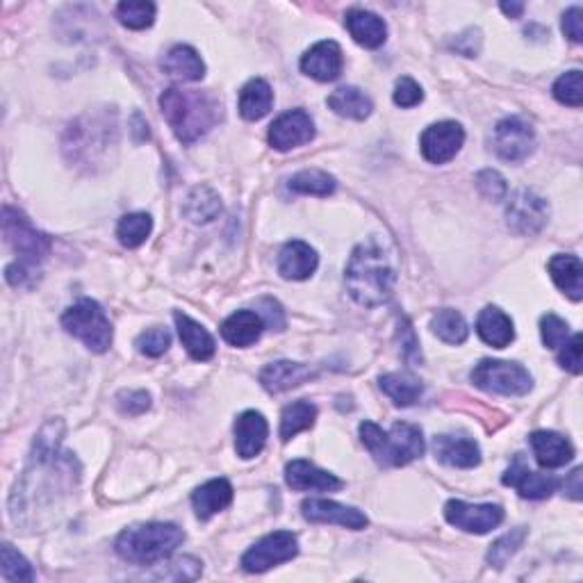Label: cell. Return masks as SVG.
Returning <instances> with one entry per match:
<instances>
[{
  "label": "cell",
  "mask_w": 583,
  "mask_h": 583,
  "mask_svg": "<svg viewBox=\"0 0 583 583\" xmlns=\"http://www.w3.org/2000/svg\"><path fill=\"white\" fill-rule=\"evenodd\" d=\"M433 454L440 463L458 470H472L481 463V449L465 435H435Z\"/></svg>",
  "instance_id": "18"
},
{
  "label": "cell",
  "mask_w": 583,
  "mask_h": 583,
  "mask_svg": "<svg viewBox=\"0 0 583 583\" xmlns=\"http://www.w3.org/2000/svg\"><path fill=\"white\" fill-rule=\"evenodd\" d=\"M476 187H479V192L486 196L488 201H504L506 194H508V185L502 174H497V171L486 169L481 171L479 176H476Z\"/></svg>",
  "instance_id": "45"
},
{
  "label": "cell",
  "mask_w": 583,
  "mask_h": 583,
  "mask_svg": "<svg viewBox=\"0 0 583 583\" xmlns=\"http://www.w3.org/2000/svg\"><path fill=\"white\" fill-rule=\"evenodd\" d=\"M258 306L267 308L265 312H258V315L262 317V322L269 324L272 328H276V331H283L285 317H283L281 306H278V301H274V299H260Z\"/></svg>",
  "instance_id": "50"
},
{
  "label": "cell",
  "mask_w": 583,
  "mask_h": 583,
  "mask_svg": "<svg viewBox=\"0 0 583 583\" xmlns=\"http://www.w3.org/2000/svg\"><path fill=\"white\" fill-rule=\"evenodd\" d=\"M269 424L258 410H246L235 422V449L237 456L249 461L256 458L267 445Z\"/></svg>",
  "instance_id": "19"
},
{
  "label": "cell",
  "mask_w": 583,
  "mask_h": 583,
  "mask_svg": "<svg viewBox=\"0 0 583 583\" xmlns=\"http://www.w3.org/2000/svg\"><path fill=\"white\" fill-rule=\"evenodd\" d=\"M399 262L394 246L381 235H372L353 249L344 272L349 297L365 308L390 301L397 285Z\"/></svg>",
  "instance_id": "2"
},
{
  "label": "cell",
  "mask_w": 583,
  "mask_h": 583,
  "mask_svg": "<svg viewBox=\"0 0 583 583\" xmlns=\"http://www.w3.org/2000/svg\"><path fill=\"white\" fill-rule=\"evenodd\" d=\"M431 331L438 335L442 342L454 344V347L463 344L467 340V335H470V328H467V322L461 312L451 308H442L435 312L431 319Z\"/></svg>",
  "instance_id": "35"
},
{
  "label": "cell",
  "mask_w": 583,
  "mask_h": 583,
  "mask_svg": "<svg viewBox=\"0 0 583 583\" xmlns=\"http://www.w3.org/2000/svg\"><path fill=\"white\" fill-rule=\"evenodd\" d=\"M285 481L292 490H317V492H333L340 490L344 483L338 476L319 470L310 461H292L285 467Z\"/></svg>",
  "instance_id": "23"
},
{
  "label": "cell",
  "mask_w": 583,
  "mask_h": 583,
  "mask_svg": "<svg viewBox=\"0 0 583 583\" xmlns=\"http://www.w3.org/2000/svg\"><path fill=\"white\" fill-rule=\"evenodd\" d=\"M502 481L504 486H511L520 492L524 499H547L552 497V492L558 488L556 476L529 470V465L524 463L522 454L515 456L513 465L508 467Z\"/></svg>",
  "instance_id": "15"
},
{
  "label": "cell",
  "mask_w": 583,
  "mask_h": 583,
  "mask_svg": "<svg viewBox=\"0 0 583 583\" xmlns=\"http://www.w3.org/2000/svg\"><path fill=\"white\" fill-rule=\"evenodd\" d=\"M465 144V130L456 121L433 123L422 133L420 146L424 160L431 164H447L454 160Z\"/></svg>",
  "instance_id": "13"
},
{
  "label": "cell",
  "mask_w": 583,
  "mask_h": 583,
  "mask_svg": "<svg viewBox=\"0 0 583 583\" xmlns=\"http://www.w3.org/2000/svg\"><path fill=\"white\" fill-rule=\"evenodd\" d=\"M64 331L78 338L89 351L105 353L112 344V324L105 310L92 299H80L62 315Z\"/></svg>",
  "instance_id": "6"
},
{
  "label": "cell",
  "mask_w": 583,
  "mask_h": 583,
  "mask_svg": "<svg viewBox=\"0 0 583 583\" xmlns=\"http://www.w3.org/2000/svg\"><path fill=\"white\" fill-rule=\"evenodd\" d=\"M472 383L483 392L504 394V397H522L533 388L531 374L517 363L508 360H481L472 369Z\"/></svg>",
  "instance_id": "8"
},
{
  "label": "cell",
  "mask_w": 583,
  "mask_h": 583,
  "mask_svg": "<svg viewBox=\"0 0 583 583\" xmlns=\"http://www.w3.org/2000/svg\"><path fill=\"white\" fill-rule=\"evenodd\" d=\"M379 385H381V390L394 401V406H401V408L413 406L415 401H420L424 392L422 381L408 372L385 374L379 379Z\"/></svg>",
  "instance_id": "33"
},
{
  "label": "cell",
  "mask_w": 583,
  "mask_h": 583,
  "mask_svg": "<svg viewBox=\"0 0 583 583\" xmlns=\"http://www.w3.org/2000/svg\"><path fill=\"white\" fill-rule=\"evenodd\" d=\"M549 276L558 290L568 294L572 301L583 299V265L572 253H558L549 260Z\"/></svg>",
  "instance_id": "28"
},
{
  "label": "cell",
  "mask_w": 583,
  "mask_h": 583,
  "mask_svg": "<svg viewBox=\"0 0 583 583\" xmlns=\"http://www.w3.org/2000/svg\"><path fill=\"white\" fill-rule=\"evenodd\" d=\"M476 333H479L483 342L495 349H506L515 340L513 319L495 306H488L479 312V317H476Z\"/></svg>",
  "instance_id": "24"
},
{
  "label": "cell",
  "mask_w": 583,
  "mask_h": 583,
  "mask_svg": "<svg viewBox=\"0 0 583 583\" xmlns=\"http://www.w3.org/2000/svg\"><path fill=\"white\" fill-rule=\"evenodd\" d=\"M328 108H331L338 117L365 121L374 110L372 98H369L363 89L358 87H340L328 96Z\"/></svg>",
  "instance_id": "31"
},
{
  "label": "cell",
  "mask_w": 583,
  "mask_h": 583,
  "mask_svg": "<svg viewBox=\"0 0 583 583\" xmlns=\"http://www.w3.org/2000/svg\"><path fill=\"white\" fill-rule=\"evenodd\" d=\"M422 101L424 92L413 78L404 76L397 80V87H394V103H397L399 108H415V105H420Z\"/></svg>",
  "instance_id": "47"
},
{
  "label": "cell",
  "mask_w": 583,
  "mask_h": 583,
  "mask_svg": "<svg viewBox=\"0 0 583 583\" xmlns=\"http://www.w3.org/2000/svg\"><path fill=\"white\" fill-rule=\"evenodd\" d=\"M153 231V219L146 212H133V215H126L119 219L117 226V237L123 246L128 249H137L146 242V237Z\"/></svg>",
  "instance_id": "38"
},
{
  "label": "cell",
  "mask_w": 583,
  "mask_h": 583,
  "mask_svg": "<svg viewBox=\"0 0 583 583\" xmlns=\"http://www.w3.org/2000/svg\"><path fill=\"white\" fill-rule=\"evenodd\" d=\"M0 570H3V577L7 581H26L30 583L32 579H35V572H32V565L23 558L16 549L10 545V543H5L3 547H0Z\"/></svg>",
  "instance_id": "40"
},
{
  "label": "cell",
  "mask_w": 583,
  "mask_h": 583,
  "mask_svg": "<svg viewBox=\"0 0 583 583\" xmlns=\"http://www.w3.org/2000/svg\"><path fill=\"white\" fill-rule=\"evenodd\" d=\"M301 511L308 522L340 524V527L351 529V531H360L369 524L367 515L360 513L358 508L342 506L338 502H328V499H308V502H303Z\"/></svg>",
  "instance_id": "16"
},
{
  "label": "cell",
  "mask_w": 583,
  "mask_h": 583,
  "mask_svg": "<svg viewBox=\"0 0 583 583\" xmlns=\"http://www.w3.org/2000/svg\"><path fill=\"white\" fill-rule=\"evenodd\" d=\"M62 433L64 426L60 420L48 422L39 431L28 470L21 486L16 483L12 495V517L16 524L26 520V515L44 513V508L57 506L60 495L78 483L80 465L71 454L62 451Z\"/></svg>",
  "instance_id": "1"
},
{
  "label": "cell",
  "mask_w": 583,
  "mask_h": 583,
  "mask_svg": "<svg viewBox=\"0 0 583 583\" xmlns=\"http://www.w3.org/2000/svg\"><path fill=\"white\" fill-rule=\"evenodd\" d=\"M299 554V540L292 531H274L258 540L249 552L242 556V568L249 574H262L276 565L292 561Z\"/></svg>",
  "instance_id": "9"
},
{
  "label": "cell",
  "mask_w": 583,
  "mask_h": 583,
  "mask_svg": "<svg viewBox=\"0 0 583 583\" xmlns=\"http://www.w3.org/2000/svg\"><path fill=\"white\" fill-rule=\"evenodd\" d=\"M531 449L540 467L556 470V467L568 465L574 458V447L568 438L554 431H536L531 433Z\"/></svg>",
  "instance_id": "22"
},
{
  "label": "cell",
  "mask_w": 583,
  "mask_h": 583,
  "mask_svg": "<svg viewBox=\"0 0 583 583\" xmlns=\"http://www.w3.org/2000/svg\"><path fill=\"white\" fill-rule=\"evenodd\" d=\"M274 103V92L267 80L253 78L246 82L240 92V114L246 121H258L269 114Z\"/></svg>",
  "instance_id": "32"
},
{
  "label": "cell",
  "mask_w": 583,
  "mask_h": 583,
  "mask_svg": "<svg viewBox=\"0 0 583 583\" xmlns=\"http://www.w3.org/2000/svg\"><path fill=\"white\" fill-rule=\"evenodd\" d=\"M540 333H543V342L547 349H558L570 338V326L565 319L554 315V312H547V315L540 319Z\"/></svg>",
  "instance_id": "43"
},
{
  "label": "cell",
  "mask_w": 583,
  "mask_h": 583,
  "mask_svg": "<svg viewBox=\"0 0 583 583\" xmlns=\"http://www.w3.org/2000/svg\"><path fill=\"white\" fill-rule=\"evenodd\" d=\"M492 149L506 162H522L536 149V133L520 117H508L497 123L492 133Z\"/></svg>",
  "instance_id": "11"
},
{
  "label": "cell",
  "mask_w": 583,
  "mask_h": 583,
  "mask_svg": "<svg viewBox=\"0 0 583 583\" xmlns=\"http://www.w3.org/2000/svg\"><path fill=\"white\" fill-rule=\"evenodd\" d=\"M347 30L353 41L365 48H379L388 39V26L379 14L367 10H349L347 12Z\"/></svg>",
  "instance_id": "26"
},
{
  "label": "cell",
  "mask_w": 583,
  "mask_h": 583,
  "mask_svg": "<svg viewBox=\"0 0 583 583\" xmlns=\"http://www.w3.org/2000/svg\"><path fill=\"white\" fill-rule=\"evenodd\" d=\"M171 347V335L167 328H149V331H144L142 335L137 338V349L144 353V356H151V358H158L162 353H167V349Z\"/></svg>",
  "instance_id": "44"
},
{
  "label": "cell",
  "mask_w": 583,
  "mask_h": 583,
  "mask_svg": "<svg viewBox=\"0 0 583 583\" xmlns=\"http://www.w3.org/2000/svg\"><path fill=\"white\" fill-rule=\"evenodd\" d=\"M581 344H583V338L579 333H574L572 338L565 340L561 347V351H558V363H561L563 369H568V372L572 374H581Z\"/></svg>",
  "instance_id": "46"
},
{
  "label": "cell",
  "mask_w": 583,
  "mask_h": 583,
  "mask_svg": "<svg viewBox=\"0 0 583 583\" xmlns=\"http://www.w3.org/2000/svg\"><path fill=\"white\" fill-rule=\"evenodd\" d=\"M262 331H265V322L258 310H237L221 324V338L231 347H251L253 342L260 340Z\"/></svg>",
  "instance_id": "25"
},
{
  "label": "cell",
  "mask_w": 583,
  "mask_h": 583,
  "mask_svg": "<svg viewBox=\"0 0 583 583\" xmlns=\"http://www.w3.org/2000/svg\"><path fill=\"white\" fill-rule=\"evenodd\" d=\"M524 538H527V531L524 529H515L511 533H506L504 538H499L497 543L490 547L488 563L495 565V568H504V565L508 563V558H511L517 549L522 547Z\"/></svg>",
  "instance_id": "42"
},
{
  "label": "cell",
  "mask_w": 583,
  "mask_h": 583,
  "mask_svg": "<svg viewBox=\"0 0 583 583\" xmlns=\"http://www.w3.org/2000/svg\"><path fill=\"white\" fill-rule=\"evenodd\" d=\"M565 492H568L574 502H579V499H581V492H583V488H581V467H577V470H574L568 476V481H565Z\"/></svg>",
  "instance_id": "51"
},
{
  "label": "cell",
  "mask_w": 583,
  "mask_h": 583,
  "mask_svg": "<svg viewBox=\"0 0 583 583\" xmlns=\"http://www.w3.org/2000/svg\"><path fill=\"white\" fill-rule=\"evenodd\" d=\"M117 404L121 408V413L126 415H142L151 408V394L144 390H128L121 392L117 397Z\"/></svg>",
  "instance_id": "48"
},
{
  "label": "cell",
  "mask_w": 583,
  "mask_h": 583,
  "mask_svg": "<svg viewBox=\"0 0 583 583\" xmlns=\"http://www.w3.org/2000/svg\"><path fill=\"white\" fill-rule=\"evenodd\" d=\"M162 71L176 80L196 82L205 76V64L201 60V55L196 53L192 46L178 44L164 55Z\"/></svg>",
  "instance_id": "30"
},
{
  "label": "cell",
  "mask_w": 583,
  "mask_h": 583,
  "mask_svg": "<svg viewBox=\"0 0 583 583\" xmlns=\"http://www.w3.org/2000/svg\"><path fill=\"white\" fill-rule=\"evenodd\" d=\"M317 265V251L310 244L299 240L287 242L281 256H278V274L287 278V281H306V278L317 272Z\"/></svg>",
  "instance_id": "21"
},
{
  "label": "cell",
  "mask_w": 583,
  "mask_h": 583,
  "mask_svg": "<svg viewBox=\"0 0 583 583\" xmlns=\"http://www.w3.org/2000/svg\"><path fill=\"white\" fill-rule=\"evenodd\" d=\"M315 420H317V408L306 399L294 401V404L285 406L281 415V440L283 442L292 440L294 435L310 429V426L315 424Z\"/></svg>",
  "instance_id": "36"
},
{
  "label": "cell",
  "mask_w": 583,
  "mask_h": 583,
  "mask_svg": "<svg viewBox=\"0 0 583 583\" xmlns=\"http://www.w3.org/2000/svg\"><path fill=\"white\" fill-rule=\"evenodd\" d=\"M549 221V205L533 190H520L511 196L506 208V224L517 235H538Z\"/></svg>",
  "instance_id": "10"
},
{
  "label": "cell",
  "mask_w": 583,
  "mask_h": 583,
  "mask_svg": "<svg viewBox=\"0 0 583 583\" xmlns=\"http://www.w3.org/2000/svg\"><path fill=\"white\" fill-rule=\"evenodd\" d=\"M360 440L374 456V461L385 467L413 463L426 449L422 429L406 422H397L390 431H383L374 422H363L360 424Z\"/></svg>",
  "instance_id": "5"
},
{
  "label": "cell",
  "mask_w": 583,
  "mask_h": 583,
  "mask_svg": "<svg viewBox=\"0 0 583 583\" xmlns=\"http://www.w3.org/2000/svg\"><path fill=\"white\" fill-rule=\"evenodd\" d=\"M502 12L506 16H511V19H520L522 12H524V5L522 3H502Z\"/></svg>",
  "instance_id": "52"
},
{
  "label": "cell",
  "mask_w": 583,
  "mask_h": 583,
  "mask_svg": "<svg viewBox=\"0 0 583 583\" xmlns=\"http://www.w3.org/2000/svg\"><path fill=\"white\" fill-rule=\"evenodd\" d=\"M554 98L558 103L570 105V108H581L583 103V76L579 69H572L563 73L561 78L554 82Z\"/></svg>",
  "instance_id": "41"
},
{
  "label": "cell",
  "mask_w": 583,
  "mask_h": 583,
  "mask_svg": "<svg viewBox=\"0 0 583 583\" xmlns=\"http://www.w3.org/2000/svg\"><path fill=\"white\" fill-rule=\"evenodd\" d=\"M174 322L178 328L180 342H183V347L194 360L205 363V360H210L212 356H215V351H217L215 338H212V335L205 331L199 322H194L192 317L183 315V312H176Z\"/></svg>",
  "instance_id": "27"
},
{
  "label": "cell",
  "mask_w": 583,
  "mask_h": 583,
  "mask_svg": "<svg viewBox=\"0 0 583 583\" xmlns=\"http://www.w3.org/2000/svg\"><path fill=\"white\" fill-rule=\"evenodd\" d=\"M563 32H565V37L574 41V44H581L583 41V10L581 7H570V10L563 14Z\"/></svg>",
  "instance_id": "49"
},
{
  "label": "cell",
  "mask_w": 583,
  "mask_h": 583,
  "mask_svg": "<svg viewBox=\"0 0 583 583\" xmlns=\"http://www.w3.org/2000/svg\"><path fill=\"white\" fill-rule=\"evenodd\" d=\"M160 110L180 142L194 144L219 121L221 105L208 92L169 87L160 96Z\"/></svg>",
  "instance_id": "3"
},
{
  "label": "cell",
  "mask_w": 583,
  "mask_h": 583,
  "mask_svg": "<svg viewBox=\"0 0 583 583\" xmlns=\"http://www.w3.org/2000/svg\"><path fill=\"white\" fill-rule=\"evenodd\" d=\"M117 19L130 30L151 28L155 21V5L146 0H123L117 5Z\"/></svg>",
  "instance_id": "39"
},
{
  "label": "cell",
  "mask_w": 583,
  "mask_h": 583,
  "mask_svg": "<svg viewBox=\"0 0 583 583\" xmlns=\"http://www.w3.org/2000/svg\"><path fill=\"white\" fill-rule=\"evenodd\" d=\"M344 67L342 48L335 41H319L301 57V71L319 82H333L340 78Z\"/></svg>",
  "instance_id": "17"
},
{
  "label": "cell",
  "mask_w": 583,
  "mask_h": 583,
  "mask_svg": "<svg viewBox=\"0 0 583 583\" xmlns=\"http://www.w3.org/2000/svg\"><path fill=\"white\" fill-rule=\"evenodd\" d=\"M185 531L171 522H149L130 527L117 538V554L126 563L155 565L183 545Z\"/></svg>",
  "instance_id": "4"
},
{
  "label": "cell",
  "mask_w": 583,
  "mask_h": 583,
  "mask_svg": "<svg viewBox=\"0 0 583 583\" xmlns=\"http://www.w3.org/2000/svg\"><path fill=\"white\" fill-rule=\"evenodd\" d=\"M233 502V486L231 481L226 479H212L208 483H203L201 488L194 490L192 495V504L196 515L201 520H210L212 515H217L219 511L231 506Z\"/></svg>",
  "instance_id": "29"
},
{
  "label": "cell",
  "mask_w": 583,
  "mask_h": 583,
  "mask_svg": "<svg viewBox=\"0 0 583 583\" xmlns=\"http://www.w3.org/2000/svg\"><path fill=\"white\" fill-rule=\"evenodd\" d=\"M292 192L297 194H308V196H328L338 190V180H335L331 174H326L322 169H306L299 171L290 178L287 183Z\"/></svg>",
  "instance_id": "37"
},
{
  "label": "cell",
  "mask_w": 583,
  "mask_h": 583,
  "mask_svg": "<svg viewBox=\"0 0 583 583\" xmlns=\"http://www.w3.org/2000/svg\"><path fill=\"white\" fill-rule=\"evenodd\" d=\"M315 137V121L306 110H290L269 126V144L276 151H292Z\"/></svg>",
  "instance_id": "14"
},
{
  "label": "cell",
  "mask_w": 583,
  "mask_h": 583,
  "mask_svg": "<svg viewBox=\"0 0 583 583\" xmlns=\"http://www.w3.org/2000/svg\"><path fill=\"white\" fill-rule=\"evenodd\" d=\"M0 224H3L5 242L12 246L16 256H19V262H23V265L37 269L41 262L48 258V253H51V246H53L51 237L39 233L37 228L30 224V219H26L23 212L5 205Z\"/></svg>",
  "instance_id": "7"
},
{
  "label": "cell",
  "mask_w": 583,
  "mask_h": 583,
  "mask_svg": "<svg viewBox=\"0 0 583 583\" xmlns=\"http://www.w3.org/2000/svg\"><path fill=\"white\" fill-rule=\"evenodd\" d=\"M445 517L451 527L483 536L504 522V508L497 504H467L461 499H451L445 506Z\"/></svg>",
  "instance_id": "12"
},
{
  "label": "cell",
  "mask_w": 583,
  "mask_h": 583,
  "mask_svg": "<svg viewBox=\"0 0 583 583\" xmlns=\"http://www.w3.org/2000/svg\"><path fill=\"white\" fill-rule=\"evenodd\" d=\"M310 379H315V369L301 363H292V360H276V363H269L260 372L262 388L272 394L299 388L301 383H306Z\"/></svg>",
  "instance_id": "20"
},
{
  "label": "cell",
  "mask_w": 583,
  "mask_h": 583,
  "mask_svg": "<svg viewBox=\"0 0 583 583\" xmlns=\"http://www.w3.org/2000/svg\"><path fill=\"white\" fill-rule=\"evenodd\" d=\"M219 212H221L219 194L208 185L194 187L183 203V215L194 221V224H210L212 219L219 217Z\"/></svg>",
  "instance_id": "34"
}]
</instances>
